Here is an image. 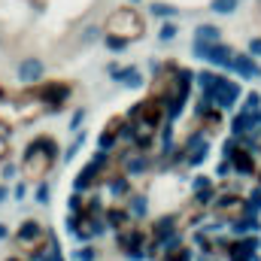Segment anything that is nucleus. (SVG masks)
<instances>
[{
    "label": "nucleus",
    "instance_id": "1a4fd4ad",
    "mask_svg": "<svg viewBox=\"0 0 261 261\" xmlns=\"http://www.w3.org/2000/svg\"><path fill=\"white\" fill-rule=\"evenodd\" d=\"M231 70L234 73H240V79H261V64H258V58H252L249 52L246 55H237L234 52V61H231Z\"/></svg>",
    "mask_w": 261,
    "mask_h": 261
},
{
    "label": "nucleus",
    "instance_id": "2f4dec72",
    "mask_svg": "<svg viewBox=\"0 0 261 261\" xmlns=\"http://www.w3.org/2000/svg\"><path fill=\"white\" fill-rule=\"evenodd\" d=\"M97 37H100V28H97V24H88V28L82 31V43H94Z\"/></svg>",
    "mask_w": 261,
    "mask_h": 261
},
{
    "label": "nucleus",
    "instance_id": "cd10ccee",
    "mask_svg": "<svg viewBox=\"0 0 261 261\" xmlns=\"http://www.w3.org/2000/svg\"><path fill=\"white\" fill-rule=\"evenodd\" d=\"M73 258L76 261H97V249H94V246H79V249L73 252Z\"/></svg>",
    "mask_w": 261,
    "mask_h": 261
},
{
    "label": "nucleus",
    "instance_id": "4c0bfd02",
    "mask_svg": "<svg viewBox=\"0 0 261 261\" xmlns=\"http://www.w3.org/2000/svg\"><path fill=\"white\" fill-rule=\"evenodd\" d=\"M6 155H9V143H6V137L0 134V161H3Z\"/></svg>",
    "mask_w": 261,
    "mask_h": 261
},
{
    "label": "nucleus",
    "instance_id": "ea45409f",
    "mask_svg": "<svg viewBox=\"0 0 261 261\" xmlns=\"http://www.w3.org/2000/svg\"><path fill=\"white\" fill-rule=\"evenodd\" d=\"M6 237H9V225H3V222H0V240H6Z\"/></svg>",
    "mask_w": 261,
    "mask_h": 261
},
{
    "label": "nucleus",
    "instance_id": "a878e982",
    "mask_svg": "<svg viewBox=\"0 0 261 261\" xmlns=\"http://www.w3.org/2000/svg\"><path fill=\"white\" fill-rule=\"evenodd\" d=\"M213 197H216V189H213V186H210V189H197L195 192V203L197 206H210Z\"/></svg>",
    "mask_w": 261,
    "mask_h": 261
},
{
    "label": "nucleus",
    "instance_id": "f03ea898",
    "mask_svg": "<svg viewBox=\"0 0 261 261\" xmlns=\"http://www.w3.org/2000/svg\"><path fill=\"white\" fill-rule=\"evenodd\" d=\"M107 34H119L125 40H137L143 34V18L137 15V9H116L107 18Z\"/></svg>",
    "mask_w": 261,
    "mask_h": 261
},
{
    "label": "nucleus",
    "instance_id": "20e7f679",
    "mask_svg": "<svg viewBox=\"0 0 261 261\" xmlns=\"http://www.w3.org/2000/svg\"><path fill=\"white\" fill-rule=\"evenodd\" d=\"M40 97H43V103L49 107V113H61L67 103V97H70V85L67 82H46L43 88H40Z\"/></svg>",
    "mask_w": 261,
    "mask_h": 261
},
{
    "label": "nucleus",
    "instance_id": "aec40b11",
    "mask_svg": "<svg viewBox=\"0 0 261 261\" xmlns=\"http://www.w3.org/2000/svg\"><path fill=\"white\" fill-rule=\"evenodd\" d=\"M176 34H179L176 21H173V18H164V24L158 28V40H161V43H173V40H176Z\"/></svg>",
    "mask_w": 261,
    "mask_h": 261
},
{
    "label": "nucleus",
    "instance_id": "f8f14e48",
    "mask_svg": "<svg viewBox=\"0 0 261 261\" xmlns=\"http://www.w3.org/2000/svg\"><path fill=\"white\" fill-rule=\"evenodd\" d=\"M176 225H179V219H176V216H161V219L155 222V228H152V243L161 249V243H164L170 234H176V231H179Z\"/></svg>",
    "mask_w": 261,
    "mask_h": 261
},
{
    "label": "nucleus",
    "instance_id": "6ab92c4d",
    "mask_svg": "<svg viewBox=\"0 0 261 261\" xmlns=\"http://www.w3.org/2000/svg\"><path fill=\"white\" fill-rule=\"evenodd\" d=\"M149 12H152L155 18H176L179 9H176L173 3H164V0H152V3H149Z\"/></svg>",
    "mask_w": 261,
    "mask_h": 261
},
{
    "label": "nucleus",
    "instance_id": "c9c22d12",
    "mask_svg": "<svg viewBox=\"0 0 261 261\" xmlns=\"http://www.w3.org/2000/svg\"><path fill=\"white\" fill-rule=\"evenodd\" d=\"M249 55L252 58H261V37H252L249 40Z\"/></svg>",
    "mask_w": 261,
    "mask_h": 261
},
{
    "label": "nucleus",
    "instance_id": "a19ab883",
    "mask_svg": "<svg viewBox=\"0 0 261 261\" xmlns=\"http://www.w3.org/2000/svg\"><path fill=\"white\" fill-rule=\"evenodd\" d=\"M200 261H213L210 258V252H200Z\"/></svg>",
    "mask_w": 261,
    "mask_h": 261
},
{
    "label": "nucleus",
    "instance_id": "393cba45",
    "mask_svg": "<svg viewBox=\"0 0 261 261\" xmlns=\"http://www.w3.org/2000/svg\"><path fill=\"white\" fill-rule=\"evenodd\" d=\"M116 143H119V134H116V130H103V134H100V140H97V146H100L103 152H110Z\"/></svg>",
    "mask_w": 261,
    "mask_h": 261
},
{
    "label": "nucleus",
    "instance_id": "39448f33",
    "mask_svg": "<svg viewBox=\"0 0 261 261\" xmlns=\"http://www.w3.org/2000/svg\"><path fill=\"white\" fill-rule=\"evenodd\" d=\"M43 76H46L43 58H21L18 61V82L21 85H37V82H43Z\"/></svg>",
    "mask_w": 261,
    "mask_h": 261
},
{
    "label": "nucleus",
    "instance_id": "bb28decb",
    "mask_svg": "<svg viewBox=\"0 0 261 261\" xmlns=\"http://www.w3.org/2000/svg\"><path fill=\"white\" fill-rule=\"evenodd\" d=\"M243 113H255V110H261V94L258 91H252V94H246V100H243V107H240Z\"/></svg>",
    "mask_w": 261,
    "mask_h": 261
},
{
    "label": "nucleus",
    "instance_id": "37998d69",
    "mask_svg": "<svg viewBox=\"0 0 261 261\" xmlns=\"http://www.w3.org/2000/svg\"><path fill=\"white\" fill-rule=\"evenodd\" d=\"M258 186H261V173H258Z\"/></svg>",
    "mask_w": 261,
    "mask_h": 261
},
{
    "label": "nucleus",
    "instance_id": "0eeeda50",
    "mask_svg": "<svg viewBox=\"0 0 261 261\" xmlns=\"http://www.w3.org/2000/svg\"><path fill=\"white\" fill-rule=\"evenodd\" d=\"M228 161H231V170L240 173V176H252L255 173V155L249 149H243V146H234V152L228 155Z\"/></svg>",
    "mask_w": 261,
    "mask_h": 261
},
{
    "label": "nucleus",
    "instance_id": "9b49d317",
    "mask_svg": "<svg viewBox=\"0 0 261 261\" xmlns=\"http://www.w3.org/2000/svg\"><path fill=\"white\" fill-rule=\"evenodd\" d=\"M231 61H234V49H231V46H225L222 40L210 46V52H206V64L219 67V70H231Z\"/></svg>",
    "mask_w": 261,
    "mask_h": 261
},
{
    "label": "nucleus",
    "instance_id": "f257e3e1",
    "mask_svg": "<svg viewBox=\"0 0 261 261\" xmlns=\"http://www.w3.org/2000/svg\"><path fill=\"white\" fill-rule=\"evenodd\" d=\"M55 155H58V143H55L52 137H37V140H31L28 149H24V158H21V173H24V179H31V182L46 179V173H49L52 164H55Z\"/></svg>",
    "mask_w": 261,
    "mask_h": 261
},
{
    "label": "nucleus",
    "instance_id": "5701e85b",
    "mask_svg": "<svg viewBox=\"0 0 261 261\" xmlns=\"http://www.w3.org/2000/svg\"><path fill=\"white\" fill-rule=\"evenodd\" d=\"M82 143H85V130H76V140L67 146V152H64V161H73L76 158V152L82 149Z\"/></svg>",
    "mask_w": 261,
    "mask_h": 261
},
{
    "label": "nucleus",
    "instance_id": "4be33fe9",
    "mask_svg": "<svg viewBox=\"0 0 261 261\" xmlns=\"http://www.w3.org/2000/svg\"><path fill=\"white\" fill-rule=\"evenodd\" d=\"M103 43H107V49H110V52H125V49L130 46V40L119 37V34H107V37H103Z\"/></svg>",
    "mask_w": 261,
    "mask_h": 261
},
{
    "label": "nucleus",
    "instance_id": "4468645a",
    "mask_svg": "<svg viewBox=\"0 0 261 261\" xmlns=\"http://www.w3.org/2000/svg\"><path fill=\"white\" fill-rule=\"evenodd\" d=\"M182 155H186V164H189V167H200V164L206 161V155H210V143L203 140V143H197L192 149H186Z\"/></svg>",
    "mask_w": 261,
    "mask_h": 261
},
{
    "label": "nucleus",
    "instance_id": "f3484780",
    "mask_svg": "<svg viewBox=\"0 0 261 261\" xmlns=\"http://www.w3.org/2000/svg\"><path fill=\"white\" fill-rule=\"evenodd\" d=\"M195 40H203V43H219V40H222V28H219V24L203 21V24H197V28H195Z\"/></svg>",
    "mask_w": 261,
    "mask_h": 261
},
{
    "label": "nucleus",
    "instance_id": "b1692460",
    "mask_svg": "<svg viewBox=\"0 0 261 261\" xmlns=\"http://www.w3.org/2000/svg\"><path fill=\"white\" fill-rule=\"evenodd\" d=\"M49 197H52V189H49V182H46V179H40V182H37V192H34V200L46 206V203H49Z\"/></svg>",
    "mask_w": 261,
    "mask_h": 261
},
{
    "label": "nucleus",
    "instance_id": "9d476101",
    "mask_svg": "<svg viewBox=\"0 0 261 261\" xmlns=\"http://www.w3.org/2000/svg\"><path fill=\"white\" fill-rule=\"evenodd\" d=\"M100 170H103V164H97V161L91 158V161L76 173V179H73V192H88V189L94 186V179L100 176Z\"/></svg>",
    "mask_w": 261,
    "mask_h": 261
},
{
    "label": "nucleus",
    "instance_id": "7c9ffc66",
    "mask_svg": "<svg viewBox=\"0 0 261 261\" xmlns=\"http://www.w3.org/2000/svg\"><path fill=\"white\" fill-rule=\"evenodd\" d=\"M15 173H18V167H15L12 161H6V164L0 167V179H3V182H9V179H15Z\"/></svg>",
    "mask_w": 261,
    "mask_h": 261
},
{
    "label": "nucleus",
    "instance_id": "e433bc0d",
    "mask_svg": "<svg viewBox=\"0 0 261 261\" xmlns=\"http://www.w3.org/2000/svg\"><path fill=\"white\" fill-rule=\"evenodd\" d=\"M24 195H28V186H24V182H18V186L12 189V197H15V200H21Z\"/></svg>",
    "mask_w": 261,
    "mask_h": 261
},
{
    "label": "nucleus",
    "instance_id": "7ed1b4c3",
    "mask_svg": "<svg viewBox=\"0 0 261 261\" xmlns=\"http://www.w3.org/2000/svg\"><path fill=\"white\" fill-rule=\"evenodd\" d=\"M203 97L216 107V110H231L234 103H237V97H240V82H231L228 76H216V82H213V88L210 91H203Z\"/></svg>",
    "mask_w": 261,
    "mask_h": 261
},
{
    "label": "nucleus",
    "instance_id": "f704fd0d",
    "mask_svg": "<svg viewBox=\"0 0 261 261\" xmlns=\"http://www.w3.org/2000/svg\"><path fill=\"white\" fill-rule=\"evenodd\" d=\"M216 173H219L222 179H225V176H231V173H234V170H231V161H228V158H222V161H219V167H216Z\"/></svg>",
    "mask_w": 261,
    "mask_h": 261
},
{
    "label": "nucleus",
    "instance_id": "423d86ee",
    "mask_svg": "<svg viewBox=\"0 0 261 261\" xmlns=\"http://www.w3.org/2000/svg\"><path fill=\"white\" fill-rule=\"evenodd\" d=\"M107 73H110V79L122 82L125 88H143V85H146V79H143V70H140V67H119V64H110V67H107Z\"/></svg>",
    "mask_w": 261,
    "mask_h": 261
},
{
    "label": "nucleus",
    "instance_id": "473e14b6",
    "mask_svg": "<svg viewBox=\"0 0 261 261\" xmlns=\"http://www.w3.org/2000/svg\"><path fill=\"white\" fill-rule=\"evenodd\" d=\"M82 122H85V107H76V113H73V119H70V130H79Z\"/></svg>",
    "mask_w": 261,
    "mask_h": 261
},
{
    "label": "nucleus",
    "instance_id": "79ce46f5",
    "mask_svg": "<svg viewBox=\"0 0 261 261\" xmlns=\"http://www.w3.org/2000/svg\"><path fill=\"white\" fill-rule=\"evenodd\" d=\"M6 261H21V258H6Z\"/></svg>",
    "mask_w": 261,
    "mask_h": 261
},
{
    "label": "nucleus",
    "instance_id": "dca6fc26",
    "mask_svg": "<svg viewBox=\"0 0 261 261\" xmlns=\"http://www.w3.org/2000/svg\"><path fill=\"white\" fill-rule=\"evenodd\" d=\"M107 189H110V195L113 197H128L130 195V179H128V173H116V176H110L107 179Z\"/></svg>",
    "mask_w": 261,
    "mask_h": 261
},
{
    "label": "nucleus",
    "instance_id": "72a5a7b5",
    "mask_svg": "<svg viewBox=\"0 0 261 261\" xmlns=\"http://www.w3.org/2000/svg\"><path fill=\"white\" fill-rule=\"evenodd\" d=\"M210 186H213V179H210V176H203V173H197L195 179H192V189H210Z\"/></svg>",
    "mask_w": 261,
    "mask_h": 261
},
{
    "label": "nucleus",
    "instance_id": "6e6552de",
    "mask_svg": "<svg viewBox=\"0 0 261 261\" xmlns=\"http://www.w3.org/2000/svg\"><path fill=\"white\" fill-rule=\"evenodd\" d=\"M43 237H46V228L37 219H24L21 228L15 231V243H21V246H37Z\"/></svg>",
    "mask_w": 261,
    "mask_h": 261
},
{
    "label": "nucleus",
    "instance_id": "ddd939ff",
    "mask_svg": "<svg viewBox=\"0 0 261 261\" xmlns=\"http://www.w3.org/2000/svg\"><path fill=\"white\" fill-rule=\"evenodd\" d=\"M128 219H130V213H128V210H119V206H110V210L103 213V222H107V228H116V231L128 228Z\"/></svg>",
    "mask_w": 261,
    "mask_h": 261
},
{
    "label": "nucleus",
    "instance_id": "49530a36",
    "mask_svg": "<svg viewBox=\"0 0 261 261\" xmlns=\"http://www.w3.org/2000/svg\"><path fill=\"white\" fill-rule=\"evenodd\" d=\"M149 261H152V258H149Z\"/></svg>",
    "mask_w": 261,
    "mask_h": 261
},
{
    "label": "nucleus",
    "instance_id": "c85d7f7f",
    "mask_svg": "<svg viewBox=\"0 0 261 261\" xmlns=\"http://www.w3.org/2000/svg\"><path fill=\"white\" fill-rule=\"evenodd\" d=\"M210 46L213 43H203V40H192V55L200 58V61H206V52H210Z\"/></svg>",
    "mask_w": 261,
    "mask_h": 261
},
{
    "label": "nucleus",
    "instance_id": "c03bdc74",
    "mask_svg": "<svg viewBox=\"0 0 261 261\" xmlns=\"http://www.w3.org/2000/svg\"><path fill=\"white\" fill-rule=\"evenodd\" d=\"M130 3H140V0H130Z\"/></svg>",
    "mask_w": 261,
    "mask_h": 261
},
{
    "label": "nucleus",
    "instance_id": "2eb2a0df",
    "mask_svg": "<svg viewBox=\"0 0 261 261\" xmlns=\"http://www.w3.org/2000/svg\"><path fill=\"white\" fill-rule=\"evenodd\" d=\"M146 170H149V158H146V155L130 152L128 158H125V173H128V176H140V173H146Z\"/></svg>",
    "mask_w": 261,
    "mask_h": 261
},
{
    "label": "nucleus",
    "instance_id": "c756f323",
    "mask_svg": "<svg viewBox=\"0 0 261 261\" xmlns=\"http://www.w3.org/2000/svg\"><path fill=\"white\" fill-rule=\"evenodd\" d=\"M67 206H70V213H85V200H82V192H73L70 200H67Z\"/></svg>",
    "mask_w": 261,
    "mask_h": 261
},
{
    "label": "nucleus",
    "instance_id": "58836bf2",
    "mask_svg": "<svg viewBox=\"0 0 261 261\" xmlns=\"http://www.w3.org/2000/svg\"><path fill=\"white\" fill-rule=\"evenodd\" d=\"M6 197H9V182H0V203H6Z\"/></svg>",
    "mask_w": 261,
    "mask_h": 261
},
{
    "label": "nucleus",
    "instance_id": "412c9836",
    "mask_svg": "<svg viewBox=\"0 0 261 261\" xmlns=\"http://www.w3.org/2000/svg\"><path fill=\"white\" fill-rule=\"evenodd\" d=\"M237 6H240V0H213V3H210V9L219 12V15H234Z\"/></svg>",
    "mask_w": 261,
    "mask_h": 261
},
{
    "label": "nucleus",
    "instance_id": "a211bd4d",
    "mask_svg": "<svg viewBox=\"0 0 261 261\" xmlns=\"http://www.w3.org/2000/svg\"><path fill=\"white\" fill-rule=\"evenodd\" d=\"M128 213H130V219H146V216H149V197L146 195H130Z\"/></svg>",
    "mask_w": 261,
    "mask_h": 261
},
{
    "label": "nucleus",
    "instance_id": "a18cd8bd",
    "mask_svg": "<svg viewBox=\"0 0 261 261\" xmlns=\"http://www.w3.org/2000/svg\"><path fill=\"white\" fill-rule=\"evenodd\" d=\"M258 134H261V125H258Z\"/></svg>",
    "mask_w": 261,
    "mask_h": 261
}]
</instances>
